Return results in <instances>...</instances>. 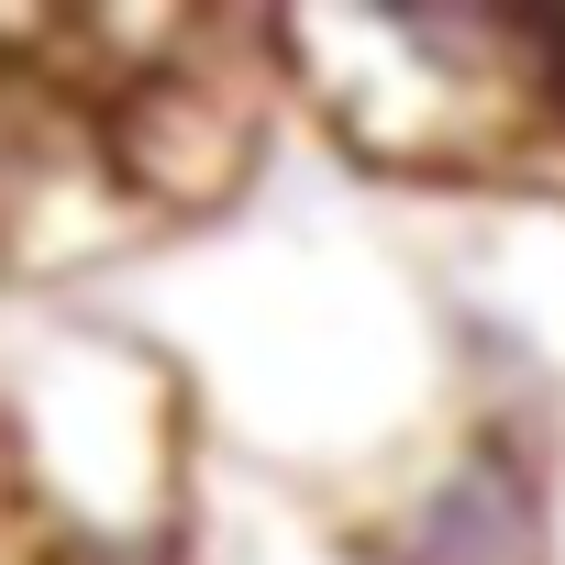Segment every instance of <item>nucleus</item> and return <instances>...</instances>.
Returning <instances> with one entry per match:
<instances>
[{
  "label": "nucleus",
  "instance_id": "39448f33",
  "mask_svg": "<svg viewBox=\"0 0 565 565\" xmlns=\"http://www.w3.org/2000/svg\"><path fill=\"white\" fill-rule=\"evenodd\" d=\"M178 565H377L355 543V521L311 488H277L255 466H200V499H189V543Z\"/></svg>",
  "mask_w": 565,
  "mask_h": 565
},
{
  "label": "nucleus",
  "instance_id": "0eeeda50",
  "mask_svg": "<svg viewBox=\"0 0 565 565\" xmlns=\"http://www.w3.org/2000/svg\"><path fill=\"white\" fill-rule=\"evenodd\" d=\"M45 565H56V554H45Z\"/></svg>",
  "mask_w": 565,
  "mask_h": 565
},
{
  "label": "nucleus",
  "instance_id": "f257e3e1",
  "mask_svg": "<svg viewBox=\"0 0 565 565\" xmlns=\"http://www.w3.org/2000/svg\"><path fill=\"white\" fill-rule=\"evenodd\" d=\"M377 200L388 189L344 178L333 156L322 178H289L277 156L244 211L167 233L100 277V300L189 377L200 444L333 510L388 488L455 422L422 233H399Z\"/></svg>",
  "mask_w": 565,
  "mask_h": 565
},
{
  "label": "nucleus",
  "instance_id": "f03ea898",
  "mask_svg": "<svg viewBox=\"0 0 565 565\" xmlns=\"http://www.w3.org/2000/svg\"><path fill=\"white\" fill-rule=\"evenodd\" d=\"M189 377L100 289H0V477L56 565H178L200 499Z\"/></svg>",
  "mask_w": 565,
  "mask_h": 565
},
{
  "label": "nucleus",
  "instance_id": "423d86ee",
  "mask_svg": "<svg viewBox=\"0 0 565 565\" xmlns=\"http://www.w3.org/2000/svg\"><path fill=\"white\" fill-rule=\"evenodd\" d=\"M67 111L34 89V78H0V289H12V266H23V222H34V189L45 167L67 156Z\"/></svg>",
  "mask_w": 565,
  "mask_h": 565
},
{
  "label": "nucleus",
  "instance_id": "20e7f679",
  "mask_svg": "<svg viewBox=\"0 0 565 565\" xmlns=\"http://www.w3.org/2000/svg\"><path fill=\"white\" fill-rule=\"evenodd\" d=\"M344 521L377 565H565V444L444 422Z\"/></svg>",
  "mask_w": 565,
  "mask_h": 565
},
{
  "label": "nucleus",
  "instance_id": "7ed1b4c3",
  "mask_svg": "<svg viewBox=\"0 0 565 565\" xmlns=\"http://www.w3.org/2000/svg\"><path fill=\"white\" fill-rule=\"evenodd\" d=\"M266 34L289 111L366 189L510 200L554 134L532 12H289Z\"/></svg>",
  "mask_w": 565,
  "mask_h": 565
}]
</instances>
